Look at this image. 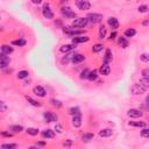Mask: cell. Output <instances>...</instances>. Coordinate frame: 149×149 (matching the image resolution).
Segmentation results:
<instances>
[{
    "label": "cell",
    "instance_id": "cell-49",
    "mask_svg": "<svg viewBox=\"0 0 149 149\" xmlns=\"http://www.w3.org/2000/svg\"><path fill=\"white\" fill-rule=\"evenodd\" d=\"M45 144H47V143H45V141H40V142H37V143H36V146H37V147H44Z\"/></svg>",
    "mask_w": 149,
    "mask_h": 149
},
{
    "label": "cell",
    "instance_id": "cell-18",
    "mask_svg": "<svg viewBox=\"0 0 149 149\" xmlns=\"http://www.w3.org/2000/svg\"><path fill=\"white\" fill-rule=\"evenodd\" d=\"M102 61H104V63H107V64H109V63L113 61V52H112V50H111L109 48H107V49L105 50Z\"/></svg>",
    "mask_w": 149,
    "mask_h": 149
},
{
    "label": "cell",
    "instance_id": "cell-30",
    "mask_svg": "<svg viewBox=\"0 0 149 149\" xmlns=\"http://www.w3.org/2000/svg\"><path fill=\"white\" fill-rule=\"evenodd\" d=\"M49 102H50L51 106H54V107H56V108H62V107H63V102H62L59 99L51 98V99L49 100Z\"/></svg>",
    "mask_w": 149,
    "mask_h": 149
},
{
    "label": "cell",
    "instance_id": "cell-54",
    "mask_svg": "<svg viewBox=\"0 0 149 149\" xmlns=\"http://www.w3.org/2000/svg\"><path fill=\"white\" fill-rule=\"evenodd\" d=\"M0 19H1V17H0Z\"/></svg>",
    "mask_w": 149,
    "mask_h": 149
},
{
    "label": "cell",
    "instance_id": "cell-51",
    "mask_svg": "<svg viewBox=\"0 0 149 149\" xmlns=\"http://www.w3.org/2000/svg\"><path fill=\"white\" fill-rule=\"evenodd\" d=\"M148 23H149V21H148V20H146V21H143V22H142V24H143L144 27H148Z\"/></svg>",
    "mask_w": 149,
    "mask_h": 149
},
{
    "label": "cell",
    "instance_id": "cell-13",
    "mask_svg": "<svg viewBox=\"0 0 149 149\" xmlns=\"http://www.w3.org/2000/svg\"><path fill=\"white\" fill-rule=\"evenodd\" d=\"M85 59H86L85 55L79 54V52H74V54L72 55V57H71V62H72L73 64H80V63H83Z\"/></svg>",
    "mask_w": 149,
    "mask_h": 149
},
{
    "label": "cell",
    "instance_id": "cell-52",
    "mask_svg": "<svg viewBox=\"0 0 149 149\" xmlns=\"http://www.w3.org/2000/svg\"><path fill=\"white\" fill-rule=\"evenodd\" d=\"M69 0H62V3H64V2H68Z\"/></svg>",
    "mask_w": 149,
    "mask_h": 149
},
{
    "label": "cell",
    "instance_id": "cell-27",
    "mask_svg": "<svg viewBox=\"0 0 149 149\" xmlns=\"http://www.w3.org/2000/svg\"><path fill=\"white\" fill-rule=\"evenodd\" d=\"M73 54H74L73 51L65 54V55L61 58V63H62V65H66V64H69V63L71 62V57H72V55H73Z\"/></svg>",
    "mask_w": 149,
    "mask_h": 149
},
{
    "label": "cell",
    "instance_id": "cell-36",
    "mask_svg": "<svg viewBox=\"0 0 149 149\" xmlns=\"http://www.w3.org/2000/svg\"><path fill=\"white\" fill-rule=\"evenodd\" d=\"M28 76H29L28 70H21V71H19V72H17V74H16L17 79H26Z\"/></svg>",
    "mask_w": 149,
    "mask_h": 149
},
{
    "label": "cell",
    "instance_id": "cell-46",
    "mask_svg": "<svg viewBox=\"0 0 149 149\" xmlns=\"http://www.w3.org/2000/svg\"><path fill=\"white\" fill-rule=\"evenodd\" d=\"M0 136H2V137H12L13 136V133H10L9 130H3V132H0Z\"/></svg>",
    "mask_w": 149,
    "mask_h": 149
},
{
    "label": "cell",
    "instance_id": "cell-20",
    "mask_svg": "<svg viewBox=\"0 0 149 149\" xmlns=\"http://www.w3.org/2000/svg\"><path fill=\"white\" fill-rule=\"evenodd\" d=\"M98 77H99L98 70H97V69H93V70H90V71H88L86 79H88L90 81H95V80L98 79Z\"/></svg>",
    "mask_w": 149,
    "mask_h": 149
},
{
    "label": "cell",
    "instance_id": "cell-43",
    "mask_svg": "<svg viewBox=\"0 0 149 149\" xmlns=\"http://www.w3.org/2000/svg\"><path fill=\"white\" fill-rule=\"evenodd\" d=\"M140 59H141L143 63H148V62H149V55H148L147 52H143V54H141Z\"/></svg>",
    "mask_w": 149,
    "mask_h": 149
},
{
    "label": "cell",
    "instance_id": "cell-9",
    "mask_svg": "<svg viewBox=\"0 0 149 149\" xmlns=\"http://www.w3.org/2000/svg\"><path fill=\"white\" fill-rule=\"evenodd\" d=\"M127 115L132 119H139V118L143 116V112L140 108H129L127 111Z\"/></svg>",
    "mask_w": 149,
    "mask_h": 149
},
{
    "label": "cell",
    "instance_id": "cell-15",
    "mask_svg": "<svg viewBox=\"0 0 149 149\" xmlns=\"http://www.w3.org/2000/svg\"><path fill=\"white\" fill-rule=\"evenodd\" d=\"M98 72H99V74H101V76H108L109 73H111V66H109V64H107V63H102L101 65H100V68L98 69Z\"/></svg>",
    "mask_w": 149,
    "mask_h": 149
},
{
    "label": "cell",
    "instance_id": "cell-53",
    "mask_svg": "<svg viewBox=\"0 0 149 149\" xmlns=\"http://www.w3.org/2000/svg\"><path fill=\"white\" fill-rule=\"evenodd\" d=\"M2 30H3V28H2V27H0V31H2Z\"/></svg>",
    "mask_w": 149,
    "mask_h": 149
},
{
    "label": "cell",
    "instance_id": "cell-33",
    "mask_svg": "<svg viewBox=\"0 0 149 149\" xmlns=\"http://www.w3.org/2000/svg\"><path fill=\"white\" fill-rule=\"evenodd\" d=\"M26 133L28 135H30V136H36V135L40 134V129L38 128H35V127H28L26 129Z\"/></svg>",
    "mask_w": 149,
    "mask_h": 149
},
{
    "label": "cell",
    "instance_id": "cell-45",
    "mask_svg": "<svg viewBox=\"0 0 149 149\" xmlns=\"http://www.w3.org/2000/svg\"><path fill=\"white\" fill-rule=\"evenodd\" d=\"M141 74H142V78H144V79H149V69H148V68L143 69L142 72H141Z\"/></svg>",
    "mask_w": 149,
    "mask_h": 149
},
{
    "label": "cell",
    "instance_id": "cell-16",
    "mask_svg": "<svg viewBox=\"0 0 149 149\" xmlns=\"http://www.w3.org/2000/svg\"><path fill=\"white\" fill-rule=\"evenodd\" d=\"M41 136L43 139H54L56 136V132L54 129H50V128H47V129H43L41 132Z\"/></svg>",
    "mask_w": 149,
    "mask_h": 149
},
{
    "label": "cell",
    "instance_id": "cell-17",
    "mask_svg": "<svg viewBox=\"0 0 149 149\" xmlns=\"http://www.w3.org/2000/svg\"><path fill=\"white\" fill-rule=\"evenodd\" d=\"M78 44H74V43H71V44H63L61 48H59V51L63 52V54H68V52H71L73 51L76 48H77Z\"/></svg>",
    "mask_w": 149,
    "mask_h": 149
},
{
    "label": "cell",
    "instance_id": "cell-2",
    "mask_svg": "<svg viewBox=\"0 0 149 149\" xmlns=\"http://www.w3.org/2000/svg\"><path fill=\"white\" fill-rule=\"evenodd\" d=\"M86 19L88 21V24H97V23H101L104 15L100 13H88L86 15Z\"/></svg>",
    "mask_w": 149,
    "mask_h": 149
},
{
    "label": "cell",
    "instance_id": "cell-12",
    "mask_svg": "<svg viewBox=\"0 0 149 149\" xmlns=\"http://www.w3.org/2000/svg\"><path fill=\"white\" fill-rule=\"evenodd\" d=\"M9 63H10L9 56H7V55L0 52V69L3 70V69H6V68H8Z\"/></svg>",
    "mask_w": 149,
    "mask_h": 149
},
{
    "label": "cell",
    "instance_id": "cell-6",
    "mask_svg": "<svg viewBox=\"0 0 149 149\" xmlns=\"http://www.w3.org/2000/svg\"><path fill=\"white\" fill-rule=\"evenodd\" d=\"M42 15H43L47 20H52V19L55 17V14H54V12H52L51 6H50L49 2H45V3L43 5V7H42Z\"/></svg>",
    "mask_w": 149,
    "mask_h": 149
},
{
    "label": "cell",
    "instance_id": "cell-5",
    "mask_svg": "<svg viewBox=\"0 0 149 149\" xmlns=\"http://www.w3.org/2000/svg\"><path fill=\"white\" fill-rule=\"evenodd\" d=\"M71 26H73L74 28H78V29H83L88 26V21L86 17H74L71 22Z\"/></svg>",
    "mask_w": 149,
    "mask_h": 149
},
{
    "label": "cell",
    "instance_id": "cell-25",
    "mask_svg": "<svg viewBox=\"0 0 149 149\" xmlns=\"http://www.w3.org/2000/svg\"><path fill=\"white\" fill-rule=\"evenodd\" d=\"M98 135H99L100 137H109V136L113 135V130H112L111 128H104V129L99 130Z\"/></svg>",
    "mask_w": 149,
    "mask_h": 149
},
{
    "label": "cell",
    "instance_id": "cell-35",
    "mask_svg": "<svg viewBox=\"0 0 149 149\" xmlns=\"http://www.w3.org/2000/svg\"><path fill=\"white\" fill-rule=\"evenodd\" d=\"M26 100H27L31 106H34V107H41V106H42V104H41L40 101H37V100L33 99V98H31V97H29V95H26Z\"/></svg>",
    "mask_w": 149,
    "mask_h": 149
},
{
    "label": "cell",
    "instance_id": "cell-29",
    "mask_svg": "<svg viewBox=\"0 0 149 149\" xmlns=\"http://www.w3.org/2000/svg\"><path fill=\"white\" fill-rule=\"evenodd\" d=\"M93 137H94V134L93 133H90V132H86V133H84L83 135H81V141L83 142H90V141H92L93 140Z\"/></svg>",
    "mask_w": 149,
    "mask_h": 149
},
{
    "label": "cell",
    "instance_id": "cell-21",
    "mask_svg": "<svg viewBox=\"0 0 149 149\" xmlns=\"http://www.w3.org/2000/svg\"><path fill=\"white\" fill-rule=\"evenodd\" d=\"M81 115H73L72 116V120H71V125L72 127L74 128H79L81 126Z\"/></svg>",
    "mask_w": 149,
    "mask_h": 149
},
{
    "label": "cell",
    "instance_id": "cell-41",
    "mask_svg": "<svg viewBox=\"0 0 149 149\" xmlns=\"http://www.w3.org/2000/svg\"><path fill=\"white\" fill-rule=\"evenodd\" d=\"M7 109H8V106H7V104H6L5 101L0 100V113H5Z\"/></svg>",
    "mask_w": 149,
    "mask_h": 149
},
{
    "label": "cell",
    "instance_id": "cell-32",
    "mask_svg": "<svg viewBox=\"0 0 149 149\" xmlns=\"http://www.w3.org/2000/svg\"><path fill=\"white\" fill-rule=\"evenodd\" d=\"M128 125L132 127H137V128L147 127V122H144V121H129Z\"/></svg>",
    "mask_w": 149,
    "mask_h": 149
},
{
    "label": "cell",
    "instance_id": "cell-11",
    "mask_svg": "<svg viewBox=\"0 0 149 149\" xmlns=\"http://www.w3.org/2000/svg\"><path fill=\"white\" fill-rule=\"evenodd\" d=\"M33 93H34L35 95L40 97V98H44V97L47 95V91H45V88H44L43 86H41V85H36V86H34V88H33Z\"/></svg>",
    "mask_w": 149,
    "mask_h": 149
},
{
    "label": "cell",
    "instance_id": "cell-42",
    "mask_svg": "<svg viewBox=\"0 0 149 149\" xmlns=\"http://www.w3.org/2000/svg\"><path fill=\"white\" fill-rule=\"evenodd\" d=\"M116 38H118V33H116V30L111 31V34H109V36H108V41H115Z\"/></svg>",
    "mask_w": 149,
    "mask_h": 149
},
{
    "label": "cell",
    "instance_id": "cell-1",
    "mask_svg": "<svg viewBox=\"0 0 149 149\" xmlns=\"http://www.w3.org/2000/svg\"><path fill=\"white\" fill-rule=\"evenodd\" d=\"M62 30L64 34L73 37V36H78V35H85V30L84 29H78V28H74L73 26H63L62 27Z\"/></svg>",
    "mask_w": 149,
    "mask_h": 149
},
{
    "label": "cell",
    "instance_id": "cell-14",
    "mask_svg": "<svg viewBox=\"0 0 149 149\" xmlns=\"http://www.w3.org/2000/svg\"><path fill=\"white\" fill-rule=\"evenodd\" d=\"M106 23H107V26L109 27V28H112L113 30H116L118 28H119V21H118V19L116 17H114V16H109L108 19H107V21H106Z\"/></svg>",
    "mask_w": 149,
    "mask_h": 149
},
{
    "label": "cell",
    "instance_id": "cell-7",
    "mask_svg": "<svg viewBox=\"0 0 149 149\" xmlns=\"http://www.w3.org/2000/svg\"><path fill=\"white\" fill-rule=\"evenodd\" d=\"M42 118L45 122H57L58 121V115L55 113V112H51V111H45L43 112L42 114Z\"/></svg>",
    "mask_w": 149,
    "mask_h": 149
},
{
    "label": "cell",
    "instance_id": "cell-4",
    "mask_svg": "<svg viewBox=\"0 0 149 149\" xmlns=\"http://www.w3.org/2000/svg\"><path fill=\"white\" fill-rule=\"evenodd\" d=\"M147 90H148V86H146V85H143V84H141V83H135V84H133L132 87H130V92H132L133 94H135V95L143 94Z\"/></svg>",
    "mask_w": 149,
    "mask_h": 149
},
{
    "label": "cell",
    "instance_id": "cell-31",
    "mask_svg": "<svg viewBox=\"0 0 149 149\" xmlns=\"http://www.w3.org/2000/svg\"><path fill=\"white\" fill-rule=\"evenodd\" d=\"M68 113H69L71 116H73V115H81L80 108H79L78 106H72V107H70Z\"/></svg>",
    "mask_w": 149,
    "mask_h": 149
},
{
    "label": "cell",
    "instance_id": "cell-47",
    "mask_svg": "<svg viewBox=\"0 0 149 149\" xmlns=\"http://www.w3.org/2000/svg\"><path fill=\"white\" fill-rule=\"evenodd\" d=\"M55 26H57V27H63V20L62 19H57V20H55Z\"/></svg>",
    "mask_w": 149,
    "mask_h": 149
},
{
    "label": "cell",
    "instance_id": "cell-48",
    "mask_svg": "<svg viewBox=\"0 0 149 149\" xmlns=\"http://www.w3.org/2000/svg\"><path fill=\"white\" fill-rule=\"evenodd\" d=\"M64 147H70V146H72V140H70V139H68V140H65L63 143H62Z\"/></svg>",
    "mask_w": 149,
    "mask_h": 149
},
{
    "label": "cell",
    "instance_id": "cell-19",
    "mask_svg": "<svg viewBox=\"0 0 149 149\" xmlns=\"http://www.w3.org/2000/svg\"><path fill=\"white\" fill-rule=\"evenodd\" d=\"M0 51H1V54H5V55L9 56V55L13 54L14 48H13L12 45H9V44H2V45L0 47Z\"/></svg>",
    "mask_w": 149,
    "mask_h": 149
},
{
    "label": "cell",
    "instance_id": "cell-24",
    "mask_svg": "<svg viewBox=\"0 0 149 149\" xmlns=\"http://www.w3.org/2000/svg\"><path fill=\"white\" fill-rule=\"evenodd\" d=\"M8 130L10 133H13V134H19V133L23 132V126H21V125H12V126H9Z\"/></svg>",
    "mask_w": 149,
    "mask_h": 149
},
{
    "label": "cell",
    "instance_id": "cell-40",
    "mask_svg": "<svg viewBox=\"0 0 149 149\" xmlns=\"http://www.w3.org/2000/svg\"><path fill=\"white\" fill-rule=\"evenodd\" d=\"M54 130L56 132V134H62V133H63V127H62V125L58 123V122H55V128H54Z\"/></svg>",
    "mask_w": 149,
    "mask_h": 149
},
{
    "label": "cell",
    "instance_id": "cell-28",
    "mask_svg": "<svg viewBox=\"0 0 149 149\" xmlns=\"http://www.w3.org/2000/svg\"><path fill=\"white\" fill-rule=\"evenodd\" d=\"M136 35V29L134 28H127L125 31H123V36L126 38H129V37H134Z\"/></svg>",
    "mask_w": 149,
    "mask_h": 149
},
{
    "label": "cell",
    "instance_id": "cell-37",
    "mask_svg": "<svg viewBox=\"0 0 149 149\" xmlns=\"http://www.w3.org/2000/svg\"><path fill=\"white\" fill-rule=\"evenodd\" d=\"M0 147L3 149H15L19 147V144L17 143H2Z\"/></svg>",
    "mask_w": 149,
    "mask_h": 149
},
{
    "label": "cell",
    "instance_id": "cell-23",
    "mask_svg": "<svg viewBox=\"0 0 149 149\" xmlns=\"http://www.w3.org/2000/svg\"><path fill=\"white\" fill-rule=\"evenodd\" d=\"M118 44H119V47H121L122 49L128 48V45H129L128 38H126L125 36H120V37H118Z\"/></svg>",
    "mask_w": 149,
    "mask_h": 149
},
{
    "label": "cell",
    "instance_id": "cell-26",
    "mask_svg": "<svg viewBox=\"0 0 149 149\" xmlns=\"http://www.w3.org/2000/svg\"><path fill=\"white\" fill-rule=\"evenodd\" d=\"M26 44H27V41L24 38H16L10 41V45H14V47H24Z\"/></svg>",
    "mask_w": 149,
    "mask_h": 149
},
{
    "label": "cell",
    "instance_id": "cell-44",
    "mask_svg": "<svg viewBox=\"0 0 149 149\" xmlns=\"http://www.w3.org/2000/svg\"><path fill=\"white\" fill-rule=\"evenodd\" d=\"M141 136H142V137H149V129H148L147 127H142Z\"/></svg>",
    "mask_w": 149,
    "mask_h": 149
},
{
    "label": "cell",
    "instance_id": "cell-22",
    "mask_svg": "<svg viewBox=\"0 0 149 149\" xmlns=\"http://www.w3.org/2000/svg\"><path fill=\"white\" fill-rule=\"evenodd\" d=\"M106 33H107V28L105 24H100L99 29H98V38L99 40H104L106 37Z\"/></svg>",
    "mask_w": 149,
    "mask_h": 149
},
{
    "label": "cell",
    "instance_id": "cell-3",
    "mask_svg": "<svg viewBox=\"0 0 149 149\" xmlns=\"http://www.w3.org/2000/svg\"><path fill=\"white\" fill-rule=\"evenodd\" d=\"M59 12H61V15L63 17H65V19H74V17H77L76 12H73L70 6H62Z\"/></svg>",
    "mask_w": 149,
    "mask_h": 149
},
{
    "label": "cell",
    "instance_id": "cell-34",
    "mask_svg": "<svg viewBox=\"0 0 149 149\" xmlns=\"http://www.w3.org/2000/svg\"><path fill=\"white\" fill-rule=\"evenodd\" d=\"M102 49H104V44H102V43H95V44L92 45L91 51H92L93 54H98V52H100Z\"/></svg>",
    "mask_w": 149,
    "mask_h": 149
},
{
    "label": "cell",
    "instance_id": "cell-38",
    "mask_svg": "<svg viewBox=\"0 0 149 149\" xmlns=\"http://www.w3.org/2000/svg\"><path fill=\"white\" fill-rule=\"evenodd\" d=\"M88 71H90V70H88L87 68H85L84 70H81V71H80V73H79V78H80L81 80L86 79V78H87V73H88Z\"/></svg>",
    "mask_w": 149,
    "mask_h": 149
},
{
    "label": "cell",
    "instance_id": "cell-10",
    "mask_svg": "<svg viewBox=\"0 0 149 149\" xmlns=\"http://www.w3.org/2000/svg\"><path fill=\"white\" fill-rule=\"evenodd\" d=\"M90 41V37L87 35H78V36H73L71 40V43L74 44H80V43H86Z\"/></svg>",
    "mask_w": 149,
    "mask_h": 149
},
{
    "label": "cell",
    "instance_id": "cell-50",
    "mask_svg": "<svg viewBox=\"0 0 149 149\" xmlns=\"http://www.w3.org/2000/svg\"><path fill=\"white\" fill-rule=\"evenodd\" d=\"M30 1H31V3H34V5H40V3L43 2V0H30Z\"/></svg>",
    "mask_w": 149,
    "mask_h": 149
},
{
    "label": "cell",
    "instance_id": "cell-8",
    "mask_svg": "<svg viewBox=\"0 0 149 149\" xmlns=\"http://www.w3.org/2000/svg\"><path fill=\"white\" fill-rule=\"evenodd\" d=\"M74 5L79 10H88L91 8V2L88 0H74Z\"/></svg>",
    "mask_w": 149,
    "mask_h": 149
},
{
    "label": "cell",
    "instance_id": "cell-39",
    "mask_svg": "<svg viewBox=\"0 0 149 149\" xmlns=\"http://www.w3.org/2000/svg\"><path fill=\"white\" fill-rule=\"evenodd\" d=\"M148 10H149V7L147 5H140L137 7V12L139 13H148Z\"/></svg>",
    "mask_w": 149,
    "mask_h": 149
}]
</instances>
